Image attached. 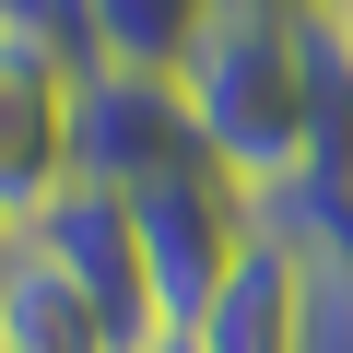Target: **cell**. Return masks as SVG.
I'll return each mask as SVG.
<instances>
[{"instance_id":"7","label":"cell","mask_w":353,"mask_h":353,"mask_svg":"<svg viewBox=\"0 0 353 353\" xmlns=\"http://www.w3.org/2000/svg\"><path fill=\"white\" fill-rule=\"evenodd\" d=\"M0 353H141V341L12 236V259H0Z\"/></svg>"},{"instance_id":"4","label":"cell","mask_w":353,"mask_h":353,"mask_svg":"<svg viewBox=\"0 0 353 353\" xmlns=\"http://www.w3.org/2000/svg\"><path fill=\"white\" fill-rule=\"evenodd\" d=\"M201 165V130H189V83L176 71H118V59H83V94H71V176L141 201L153 176Z\"/></svg>"},{"instance_id":"6","label":"cell","mask_w":353,"mask_h":353,"mask_svg":"<svg viewBox=\"0 0 353 353\" xmlns=\"http://www.w3.org/2000/svg\"><path fill=\"white\" fill-rule=\"evenodd\" d=\"M306 294H318V259L283 248V236H259L189 341H201V353H306Z\"/></svg>"},{"instance_id":"3","label":"cell","mask_w":353,"mask_h":353,"mask_svg":"<svg viewBox=\"0 0 353 353\" xmlns=\"http://www.w3.org/2000/svg\"><path fill=\"white\" fill-rule=\"evenodd\" d=\"M71 94H83V48L0 12V224H36L71 189Z\"/></svg>"},{"instance_id":"12","label":"cell","mask_w":353,"mask_h":353,"mask_svg":"<svg viewBox=\"0 0 353 353\" xmlns=\"http://www.w3.org/2000/svg\"><path fill=\"white\" fill-rule=\"evenodd\" d=\"M0 259H12V224H0Z\"/></svg>"},{"instance_id":"10","label":"cell","mask_w":353,"mask_h":353,"mask_svg":"<svg viewBox=\"0 0 353 353\" xmlns=\"http://www.w3.org/2000/svg\"><path fill=\"white\" fill-rule=\"evenodd\" d=\"M141 353H201V341H189V330H153V341H141Z\"/></svg>"},{"instance_id":"1","label":"cell","mask_w":353,"mask_h":353,"mask_svg":"<svg viewBox=\"0 0 353 353\" xmlns=\"http://www.w3.org/2000/svg\"><path fill=\"white\" fill-rule=\"evenodd\" d=\"M176 83H189L201 153L248 201H271L306 165V12H248V0H224V24L201 36V59Z\"/></svg>"},{"instance_id":"8","label":"cell","mask_w":353,"mask_h":353,"mask_svg":"<svg viewBox=\"0 0 353 353\" xmlns=\"http://www.w3.org/2000/svg\"><path fill=\"white\" fill-rule=\"evenodd\" d=\"M212 24H224V0H83V48L118 71H189Z\"/></svg>"},{"instance_id":"9","label":"cell","mask_w":353,"mask_h":353,"mask_svg":"<svg viewBox=\"0 0 353 353\" xmlns=\"http://www.w3.org/2000/svg\"><path fill=\"white\" fill-rule=\"evenodd\" d=\"M306 353H353V271H318V294H306Z\"/></svg>"},{"instance_id":"13","label":"cell","mask_w":353,"mask_h":353,"mask_svg":"<svg viewBox=\"0 0 353 353\" xmlns=\"http://www.w3.org/2000/svg\"><path fill=\"white\" fill-rule=\"evenodd\" d=\"M330 12H341V24H353V0H330Z\"/></svg>"},{"instance_id":"2","label":"cell","mask_w":353,"mask_h":353,"mask_svg":"<svg viewBox=\"0 0 353 353\" xmlns=\"http://www.w3.org/2000/svg\"><path fill=\"white\" fill-rule=\"evenodd\" d=\"M130 224H141L153 330H201V318H212V294L236 283V259L259 248V201L236 189L212 153H201V165H176V176H153V189L130 201Z\"/></svg>"},{"instance_id":"11","label":"cell","mask_w":353,"mask_h":353,"mask_svg":"<svg viewBox=\"0 0 353 353\" xmlns=\"http://www.w3.org/2000/svg\"><path fill=\"white\" fill-rule=\"evenodd\" d=\"M248 12H318V0H248Z\"/></svg>"},{"instance_id":"5","label":"cell","mask_w":353,"mask_h":353,"mask_svg":"<svg viewBox=\"0 0 353 353\" xmlns=\"http://www.w3.org/2000/svg\"><path fill=\"white\" fill-rule=\"evenodd\" d=\"M24 248L59 271V283H83L130 341H153V283H141V224H130V201L118 189H94V176H71V189L24 224Z\"/></svg>"}]
</instances>
